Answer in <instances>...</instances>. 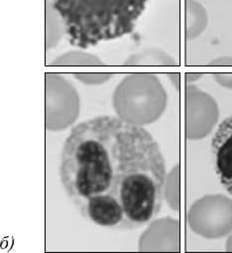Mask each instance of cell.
<instances>
[{"label":"cell","mask_w":232,"mask_h":253,"mask_svg":"<svg viewBox=\"0 0 232 253\" xmlns=\"http://www.w3.org/2000/svg\"><path fill=\"white\" fill-rule=\"evenodd\" d=\"M60 178L78 211L90 198L108 196L123 208L126 229H135L162 208L166 165L145 128L102 115L71 130L62 149Z\"/></svg>","instance_id":"1"},{"label":"cell","mask_w":232,"mask_h":253,"mask_svg":"<svg viewBox=\"0 0 232 253\" xmlns=\"http://www.w3.org/2000/svg\"><path fill=\"white\" fill-rule=\"evenodd\" d=\"M211 152L218 180L232 196V115L218 125L211 141Z\"/></svg>","instance_id":"2"},{"label":"cell","mask_w":232,"mask_h":253,"mask_svg":"<svg viewBox=\"0 0 232 253\" xmlns=\"http://www.w3.org/2000/svg\"><path fill=\"white\" fill-rule=\"evenodd\" d=\"M187 24L189 32L193 34L202 30L207 23V13L204 6L196 0H187Z\"/></svg>","instance_id":"3"}]
</instances>
